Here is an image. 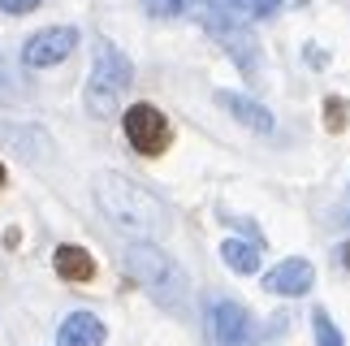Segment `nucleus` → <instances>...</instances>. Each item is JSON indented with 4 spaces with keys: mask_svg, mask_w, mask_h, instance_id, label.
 I'll list each match as a JSON object with an SVG mask.
<instances>
[{
    "mask_svg": "<svg viewBox=\"0 0 350 346\" xmlns=\"http://www.w3.org/2000/svg\"><path fill=\"white\" fill-rule=\"evenodd\" d=\"M143 9L152 18H178V13L191 9V0H143Z\"/></svg>",
    "mask_w": 350,
    "mask_h": 346,
    "instance_id": "nucleus-15",
    "label": "nucleus"
},
{
    "mask_svg": "<svg viewBox=\"0 0 350 346\" xmlns=\"http://www.w3.org/2000/svg\"><path fill=\"white\" fill-rule=\"evenodd\" d=\"M346 117H350V109H346L338 96H329V100H325V126L338 135V130H346Z\"/></svg>",
    "mask_w": 350,
    "mask_h": 346,
    "instance_id": "nucleus-16",
    "label": "nucleus"
},
{
    "mask_svg": "<svg viewBox=\"0 0 350 346\" xmlns=\"http://www.w3.org/2000/svg\"><path fill=\"white\" fill-rule=\"evenodd\" d=\"M199 18H204L208 35L217 39V44L242 65V74H255V61H260V44H255V35L247 31V26H238V18H234V13H225V9H199Z\"/></svg>",
    "mask_w": 350,
    "mask_h": 346,
    "instance_id": "nucleus-4",
    "label": "nucleus"
},
{
    "mask_svg": "<svg viewBox=\"0 0 350 346\" xmlns=\"http://www.w3.org/2000/svg\"><path fill=\"white\" fill-rule=\"evenodd\" d=\"M217 100H221L225 113H234L247 130H255V135H268V130H273V113H268L260 100L238 96V91H217Z\"/></svg>",
    "mask_w": 350,
    "mask_h": 346,
    "instance_id": "nucleus-9",
    "label": "nucleus"
},
{
    "mask_svg": "<svg viewBox=\"0 0 350 346\" xmlns=\"http://www.w3.org/2000/svg\"><path fill=\"white\" fill-rule=\"evenodd\" d=\"M286 0H225V13L234 18H273Z\"/></svg>",
    "mask_w": 350,
    "mask_h": 346,
    "instance_id": "nucleus-13",
    "label": "nucleus"
},
{
    "mask_svg": "<svg viewBox=\"0 0 350 346\" xmlns=\"http://www.w3.org/2000/svg\"><path fill=\"white\" fill-rule=\"evenodd\" d=\"M346 221H350V204H346Z\"/></svg>",
    "mask_w": 350,
    "mask_h": 346,
    "instance_id": "nucleus-22",
    "label": "nucleus"
},
{
    "mask_svg": "<svg viewBox=\"0 0 350 346\" xmlns=\"http://www.w3.org/2000/svg\"><path fill=\"white\" fill-rule=\"evenodd\" d=\"M212 338L221 346H255L260 342V329H255L251 312L242 303H217L212 308Z\"/></svg>",
    "mask_w": 350,
    "mask_h": 346,
    "instance_id": "nucleus-6",
    "label": "nucleus"
},
{
    "mask_svg": "<svg viewBox=\"0 0 350 346\" xmlns=\"http://www.w3.org/2000/svg\"><path fill=\"white\" fill-rule=\"evenodd\" d=\"M74 44H78L74 26H52V31H39V35L26 39L22 57H26V65H35V70H48V65H57V61L70 57Z\"/></svg>",
    "mask_w": 350,
    "mask_h": 346,
    "instance_id": "nucleus-7",
    "label": "nucleus"
},
{
    "mask_svg": "<svg viewBox=\"0 0 350 346\" xmlns=\"http://www.w3.org/2000/svg\"><path fill=\"white\" fill-rule=\"evenodd\" d=\"M312 329H316V346H342V334H338V325L329 321L325 308L312 312Z\"/></svg>",
    "mask_w": 350,
    "mask_h": 346,
    "instance_id": "nucleus-14",
    "label": "nucleus"
},
{
    "mask_svg": "<svg viewBox=\"0 0 350 346\" xmlns=\"http://www.w3.org/2000/svg\"><path fill=\"white\" fill-rule=\"evenodd\" d=\"M57 338L61 346H104V325L91 312H74V316H65Z\"/></svg>",
    "mask_w": 350,
    "mask_h": 346,
    "instance_id": "nucleus-10",
    "label": "nucleus"
},
{
    "mask_svg": "<svg viewBox=\"0 0 350 346\" xmlns=\"http://www.w3.org/2000/svg\"><path fill=\"white\" fill-rule=\"evenodd\" d=\"M342 264H346V269H350V243L342 247Z\"/></svg>",
    "mask_w": 350,
    "mask_h": 346,
    "instance_id": "nucleus-20",
    "label": "nucleus"
},
{
    "mask_svg": "<svg viewBox=\"0 0 350 346\" xmlns=\"http://www.w3.org/2000/svg\"><path fill=\"white\" fill-rule=\"evenodd\" d=\"M0 100H9V74H5V65H0Z\"/></svg>",
    "mask_w": 350,
    "mask_h": 346,
    "instance_id": "nucleus-18",
    "label": "nucleus"
},
{
    "mask_svg": "<svg viewBox=\"0 0 350 346\" xmlns=\"http://www.w3.org/2000/svg\"><path fill=\"white\" fill-rule=\"evenodd\" d=\"M191 5H199V9H225V0H191Z\"/></svg>",
    "mask_w": 350,
    "mask_h": 346,
    "instance_id": "nucleus-19",
    "label": "nucleus"
},
{
    "mask_svg": "<svg viewBox=\"0 0 350 346\" xmlns=\"http://www.w3.org/2000/svg\"><path fill=\"white\" fill-rule=\"evenodd\" d=\"M130 61L121 57V52L109 44V39H100L96 44V70H91V83H87V109L96 117H113L121 96L130 91Z\"/></svg>",
    "mask_w": 350,
    "mask_h": 346,
    "instance_id": "nucleus-2",
    "label": "nucleus"
},
{
    "mask_svg": "<svg viewBox=\"0 0 350 346\" xmlns=\"http://www.w3.org/2000/svg\"><path fill=\"white\" fill-rule=\"evenodd\" d=\"M121 126H126V139H130V148L139 156H160L169 148V139H173L165 113L152 109V104H130L126 117H121Z\"/></svg>",
    "mask_w": 350,
    "mask_h": 346,
    "instance_id": "nucleus-5",
    "label": "nucleus"
},
{
    "mask_svg": "<svg viewBox=\"0 0 350 346\" xmlns=\"http://www.w3.org/2000/svg\"><path fill=\"white\" fill-rule=\"evenodd\" d=\"M312 282H316V269L294 256V260H281L277 269L264 277V290H273V295H307Z\"/></svg>",
    "mask_w": 350,
    "mask_h": 346,
    "instance_id": "nucleus-8",
    "label": "nucleus"
},
{
    "mask_svg": "<svg viewBox=\"0 0 350 346\" xmlns=\"http://www.w3.org/2000/svg\"><path fill=\"white\" fill-rule=\"evenodd\" d=\"M52 264H57V273L65 282H91V277H96V260H91L83 247H57Z\"/></svg>",
    "mask_w": 350,
    "mask_h": 346,
    "instance_id": "nucleus-11",
    "label": "nucleus"
},
{
    "mask_svg": "<svg viewBox=\"0 0 350 346\" xmlns=\"http://www.w3.org/2000/svg\"><path fill=\"white\" fill-rule=\"evenodd\" d=\"M96 199L104 208V217L113 225H121L126 234H139V238H156L165 234V208H160V199L147 191V186L121 178V173H100L96 178Z\"/></svg>",
    "mask_w": 350,
    "mask_h": 346,
    "instance_id": "nucleus-1",
    "label": "nucleus"
},
{
    "mask_svg": "<svg viewBox=\"0 0 350 346\" xmlns=\"http://www.w3.org/2000/svg\"><path fill=\"white\" fill-rule=\"evenodd\" d=\"M221 256H225V264H230L234 273H255V269H260V247H251V243H238V238H230V243H221Z\"/></svg>",
    "mask_w": 350,
    "mask_h": 346,
    "instance_id": "nucleus-12",
    "label": "nucleus"
},
{
    "mask_svg": "<svg viewBox=\"0 0 350 346\" xmlns=\"http://www.w3.org/2000/svg\"><path fill=\"white\" fill-rule=\"evenodd\" d=\"M44 0H0V9L5 13H13V18H22V13H31V9H39Z\"/></svg>",
    "mask_w": 350,
    "mask_h": 346,
    "instance_id": "nucleus-17",
    "label": "nucleus"
},
{
    "mask_svg": "<svg viewBox=\"0 0 350 346\" xmlns=\"http://www.w3.org/2000/svg\"><path fill=\"white\" fill-rule=\"evenodd\" d=\"M0 186H5V165H0Z\"/></svg>",
    "mask_w": 350,
    "mask_h": 346,
    "instance_id": "nucleus-21",
    "label": "nucleus"
},
{
    "mask_svg": "<svg viewBox=\"0 0 350 346\" xmlns=\"http://www.w3.org/2000/svg\"><path fill=\"white\" fill-rule=\"evenodd\" d=\"M126 269H130L134 282H139L143 290H152L160 303H169V308H178V303H182V290H186L182 286V273H178V264H173L160 247L134 243L126 251Z\"/></svg>",
    "mask_w": 350,
    "mask_h": 346,
    "instance_id": "nucleus-3",
    "label": "nucleus"
}]
</instances>
